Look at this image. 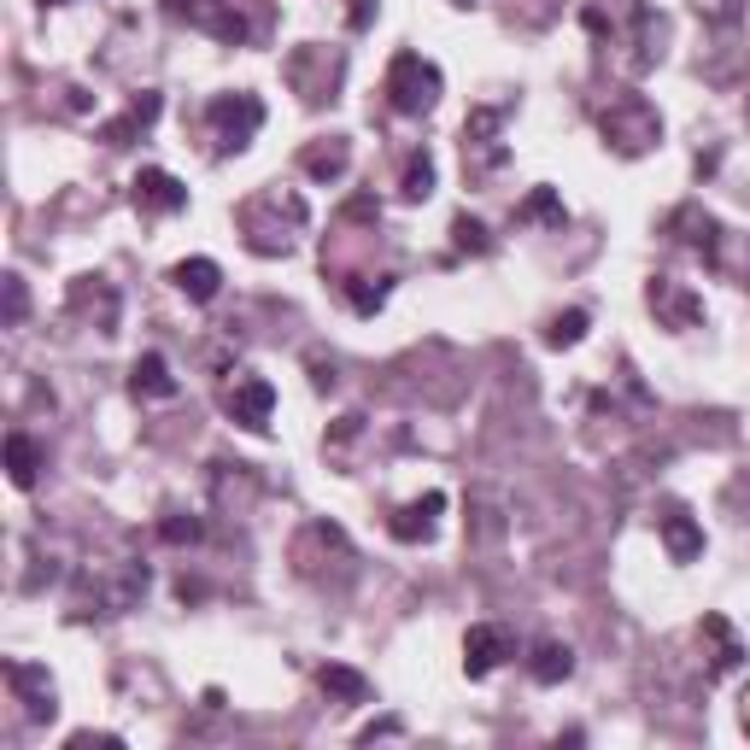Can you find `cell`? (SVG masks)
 I'll return each mask as SVG.
<instances>
[{"label":"cell","mask_w":750,"mask_h":750,"mask_svg":"<svg viewBox=\"0 0 750 750\" xmlns=\"http://www.w3.org/2000/svg\"><path fill=\"white\" fill-rule=\"evenodd\" d=\"M587 311H562V317H551V328H546V346H575L580 335H587Z\"/></svg>","instance_id":"603a6c76"},{"label":"cell","mask_w":750,"mask_h":750,"mask_svg":"<svg viewBox=\"0 0 750 750\" xmlns=\"http://www.w3.org/2000/svg\"><path fill=\"white\" fill-rule=\"evenodd\" d=\"M446 510V493H423L416 505H405V510H393V539H405V546H416V539H428L434 534V516Z\"/></svg>","instance_id":"9c48e42d"},{"label":"cell","mask_w":750,"mask_h":750,"mask_svg":"<svg viewBox=\"0 0 750 750\" xmlns=\"http://www.w3.org/2000/svg\"><path fill=\"white\" fill-rule=\"evenodd\" d=\"M205 118H212V130L223 141V153H235L246 148V141L259 135V123H264V100L259 94H217L212 107H205Z\"/></svg>","instance_id":"3957f363"},{"label":"cell","mask_w":750,"mask_h":750,"mask_svg":"<svg viewBox=\"0 0 750 750\" xmlns=\"http://www.w3.org/2000/svg\"><path fill=\"white\" fill-rule=\"evenodd\" d=\"M703 634L716 639V675L739 669V662H744V645H739L733 634H727V621H721V616H703Z\"/></svg>","instance_id":"d6986e66"},{"label":"cell","mask_w":750,"mask_h":750,"mask_svg":"<svg viewBox=\"0 0 750 750\" xmlns=\"http://www.w3.org/2000/svg\"><path fill=\"white\" fill-rule=\"evenodd\" d=\"M510 657H516V639L505 628H493V621H482V628L464 634V669H469V680H487L493 669H505Z\"/></svg>","instance_id":"5b68a950"},{"label":"cell","mask_w":750,"mask_h":750,"mask_svg":"<svg viewBox=\"0 0 750 750\" xmlns=\"http://www.w3.org/2000/svg\"><path fill=\"white\" fill-rule=\"evenodd\" d=\"M669 235L692 246V253H698L703 264H716V259H721V223H716L710 212H698V205H680V212L669 217Z\"/></svg>","instance_id":"8992f818"},{"label":"cell","mask_w":750,"mask_h":750,"mask_svg":"<svg viewBox=\"0 0 750 750\" xmlns=\"http://www.w3.org/2000/svg\"><path fill=\"white\" fill-rule=\"evenodd\" d=\"M305 171L317 176V182L346 176V141H328V148H305Z\"/></svg>","instance_id":"ac0fdd59"},{"label":"cell","mask_w":750,"mask_h":750,"mask_svg":"<svg viewBox=\"0 0 750 750\" xmlns=\"http://www.w3.org/2000/svg\"><path fill=\"white\" fill-rule=\"evenodd\" d=\"M346 300H352V311H358V317H375V311L387 305V276H352L346 282Z\"/></svg>","instance_id":"ffe728a7"},{"label":"cell","mask_w":750,"mask_h":750,"mask_svg":"<svg viewBox=\"0 0 750 750\" xmlns=\"http://www.w3.org/2000/svg\"><path fill=\"white\" fill-rule=\"evenodd\" d=\"M7 680H12V692H18V703H24L30 721H53V680H48V669H36V662H7Z\"/></svg>","instance_id":"52a82bcc"},{"label":"cell","mask_w":750,"mask_h":750,"mask_svg":"<svg viewBox=\"0 0 750 750\" xmlns=\"http://www.w3.org/2000/svg\"><path fill=\"white\" fill-rule=\"evenodd\" d=\"M171 282L182 287L194 305H205V300H217V287H223V270L212 264V259H182L176 270H171Z\"/></svg>","instance_id":"30bf717a"},{"label":"cell","mask_w":750,"mask_h":750,"mask_svg":"<svg viewBox=\"0 0 750 750\" xmlns=\"http://www.w3.org/2000/svg\"><path fill=\"white\" fill-rule=\"evenodd\" d=\"M24 305H30V300H24V282L12 276V282H7V323H24Z\"/></svg>","instance_id":"484cf974"},{"label":"cell","mask_w":750,"mask_h":750,"mask_svg":"<svg viewBox=\"0 0 750 750\" xmlns=\"http://www.w3.org/2000/svg\"><path fill=\"white\" fill-rule=\"evenodd\" d=\"M135 205H141V212H182V205H188V188L171 176V171H159V164H148V171H141L135 176Z\"/></svg>","instance_id":"ba28073f"},{"label":"cell","mask_w":750,"mask_h":750,"mask_svg":"<svg viewBox=\"0 0 750 750\" xmlns=\"http://www.w3.org/2000/svg\"><path fill=\"white\" fill-rule=\"evenodd\" d=\"M317 680H323L328 698H346V703H364V698H369V680H364L358 669H341V662H328Z\"/></svg>","instance_id":"e0dca14e"},{"label":"cell","mask_w":750,"mask_h":750,"mask_svg":"<svg viewBox=\"0 0 750 750\" xmlns=\"http://www.w3.org/2000/svg\"><path fill=\"white\" fill-rule=\"evenodd\" d=\"M159 534L171 539V546H182V539H200V523H194V516H171V523H164Z\"/></svg>","instance_id":"d4e9b609"},{"label":"cell","mask_w":750,"mask_h":750,"mask_svg":"<svg viewBox=\"0 0 750 750\" xmlns=\"http://www.w3.org/2000/svg\"><path fill=\"white\" fill-rule=\"evenodd\" d=\"M598 123H604V135H610V148L616 153H645L651 141L662 135V118L651 112V100H639V94H621V100H610V107L598 112Z\"/></svg>","instance_id":"7a4b0ae2"},{"label":"cell","mask_w":750,"mask_h":750,"mask_svg":"<svg viewBox=\"0 0 750 750\" xmlns=\"http://www.w3.org/2000/svg\"><path fill=\"white\" fill-rule=\"evenodd\" d=\"M7 469H12V487H36L41 452H36L30 434H7Z\"/></svg>","instance_id":"2e32d148"},{"label":"cell","mask_w":750,"mask_h":750,"mask_svg":"<svg viewBox=\"0 0 750 750\" xmlns=\"http://www.w3.org/2000/svg\"><path fill=\"white\" fill-rule=\"evenodd\" d=\"M223 411L235 416L241 428L264 434V428H270V411H276V387H270L264 375H241V382L223 393Z\"/></svg>","instance_id":"277c9868"},{"label":"cell","mask_w":750,"mask_h":750,"mask_svg":"<svg viewBox=\"0 0 750 750\" xmlns=\"http://www.w3.org/2000/svg\"><path fill=\"white\" fill-rule=\"evenodd\" d=\"M434 194V159L428 153H411L405 164V200H428Z\"/></svg>","instance_id":"44dd1931"},{"label":"cell","mask_w":750,"mask_h":750,"mask_svg":"<svg viewBox=\"0 0 750 750\" xmlns=\"http://www.w3.org/2000/svg\"><path fill=\"white\" fill-rule=\"evenodd\" d=\"M434 100H440V65L423 59V53H399V59H393V65H387V107L416 118V112H428Z\"/></svg>","instance_id":"6da1fadb"},{"label":"cell","mask_w":750,"mask_h":750,"mask_svg":"<svg viewBox=\"0 0 750 750\" xmlns=\"http://www.w3.org/2000/svg\"><path fill=\"white\" fill-rule=\"evenodd\" d=\"M651 305H657L675 328H692V323L703 317V305H698L692 294H680V287H675L669 276H657V282H651Z\"/></svg>","instance_id":"4fadbf2b"},{"label":"cell","mask_w":750,"mask_h":750,"mask_svg":"<svg viewBox=\"0 0 750 750\" xmlns=\"http://www.w3.org/2000/svg\"><path fill=\"white\" fill-rule=\"evenodd\" d=\"M744 733H750V692H744Z\"/></svg>","instance_id":"4316f807"},{"label":"cell","mask_w":750,"mask_h":750,"mask_svg":"<svg viewBox=\"0 0 750 750\" xmlns=\"http://www.w3.org/2000/svg\"><path fill=\"white\" fill-rule=\"evenodd\" d=\"M159 107H164L159 94H141V100H130V112H123L118 123H107V130H100V141H107V148H123V141H130V135H141V130H148V123L159 118Z\"/></svg>","instance_id":"9a60e30c"},{"label":"cell","mask_w":750,"mask_h":750,"mask_svg":"<svg viewBox=\"0 0 750 750\" xmlns=\"http://www.w3.org/2000/svg\"><path fill=\"white\" fill-rule=\"evenodd\" d=\"M528 675H534L539 686L569 680V675H575V651H569V645H557V639H539L534 657H528Z\"/></svg>","instance_id":"7c38bea8"},{"label":"cell","mask_w":750,"mask_h":750,"mask_svg":"<svg viewBox=\"0 0 750 750\" xmlns=\"http://www.w3.org/2000/svg\"><path fill=\"white\" fill-rule=\"evenodd\" d=\"M516 217H539V223H557V229H562V217H569V212H562V200L551 194V188H534V194L523 200V212H516Z\"/></svg>","instance_id":"7402d4cb"},{"label":"cell","mask_w":750,"mask_h":750,"mask_svg":"<svg viewBox=\"0 0 750 750\" xmlns=\"http://www.w3.org/2000/svg\"><path fill=\"white\" fill-rule=\"evenodd\" d=\"M452 235H457V253H493L487 223H475V217H457V223H452Z\"/></svg>","instance_id":"cb8c5ba5"},{"label":"cell","mask_w":750,"mask_h":750,"mask_svg":"<svg viewBox=\"0 0 750 750\" xmlns=\"http://www.w3.org/2000/svg\"><path fill=\"white\" fill-rule=\"evenodd\" d=\"M457 7H464V0H457Z\"/></svg>","instance_id":"83f0119b"},{"label":"cell","mask_w":750,"mask_h":750,"mask_svg":"<svg viewBox=\"0 0 750 750\" xmlns=\"http://www.w3.org/2000/svg\"><path fill=\"white\" fill-rule=\"evenodd\" d=\"M657 528H662V546H669V557H675V562H692V557L703 551V528H698L686 510H669Z\"/></svg>","instance_id":"8fae6325"},{"label":"cell","mask_w":750,"mask_h":750,"mask_svg":"<svg viewBox=\"0 0 750 750\" xmlns=\"http://www.w3.org/2000/svg\"><path fill=\"white\" fill-rule=\"evenodd\" d=\"M130 387L141 393V399H176V375H171V364H164L159 352H148V358H135Z\"/></svg>","instance_id":"5bb4252c"}]
</instances>
